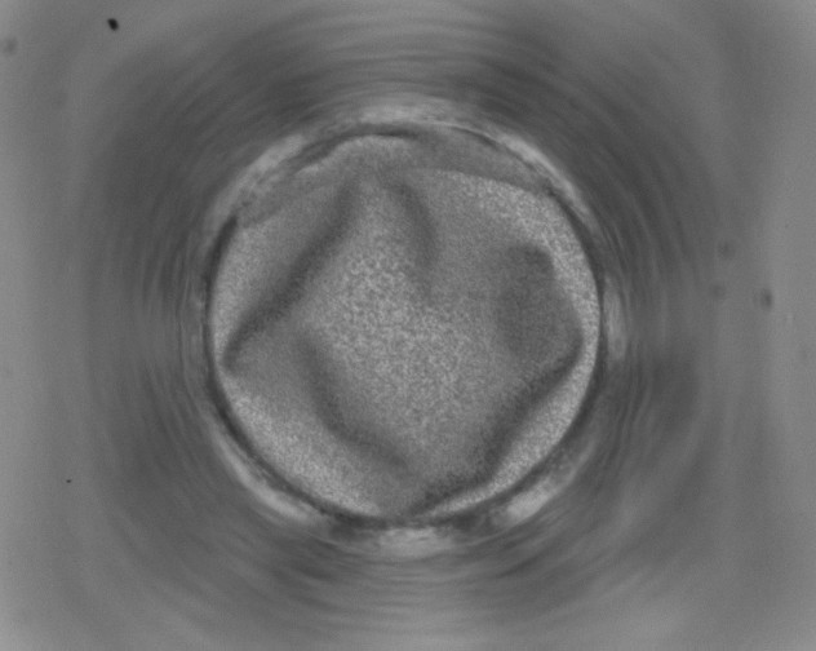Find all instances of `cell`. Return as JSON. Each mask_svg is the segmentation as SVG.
Masks as SVG:
<instances>
[{"mask_svg": "<svg viewBox=\"0 0 816 651\" xmlns=\"http://www.w3.org/2000/svg\"><path fill=\"white\" fill-rule=\"evenodd\" d=\"M385 544L399 555H423L442 549L443 542L429 531H398L389 534Z\"/></svg>", "mask_w": 816, "mask_h": 651, "instance_id": "2", "label": "cell"}, {"mask_svg": "<svg viewBox=\"0 0 816 651\" xmlns=\"http://www.w3.org/2000/svg\"><path fill=\"white\" fill-rule=\"evenodd\" d=\"M563 480L558 478H545L530 490L525 491L512 500L505 508V521L512 525L522 524L547 506L549 502L560 493Z\"/></svg>", "mask_w": 816, "mask_h": 651, "instance_id": "1", "label": "cell"}]
</instances>
